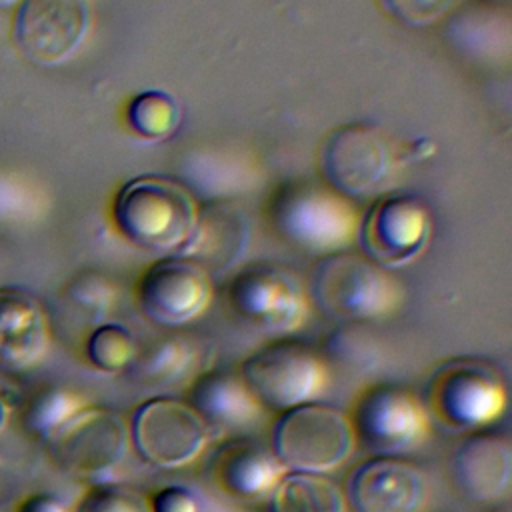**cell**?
I'll list each match as a JSON object with an SVG mask.
<instances>
[{"mask_svg":"<svg viewBox=\"0 0 512 512\" xmlns=\"http://www.w3.org/2000/svg\"><path fill=\"white\" fill-rule=\"evenodd\" d=\"M198 206L192 194L166 176H138L128 180L112 204V222L132 246L170 256L188 242Z\"/></svg>","mask_w":512,"mask_h":512,"instance_id":"1","label":"cell"},{"mask_svg":"<svg viewBox=\"0 0 512 512\" xmlns=\"http://www.w3.org/2000/svg\"><path fill=\"white\" fill-rule=\"evenodd\" d=\"M422 402L430 418L458 432H474L504 414L508 390L496 364L478 356H454L434 366Z\"/></svg>","mask_w":512,"mask_h":512,"instance_id":"2","label":"cell"},{"mask_svg":"<svg viewBox=\"0 0 512 512\" xmlns=\"http://www.w3.org/2000/svg\"><path fill=\"white\" fill-rule=\"evenodd\" d=\"M306 292L324 316L338 322L376 320L400 300V286L386 268L364 254L342 250L316 262Z\"/></svg>","mask_w":512,"mask_h":512,"instance_id":"3","label":"cell"},{"mask_svg":"<svg viewBox=\"0 0 512 512\" xmlns=\"http://www.w3.org/2000/svg\"><path fill=\"white\" fill-rule=\"evenodd\" d=\"M238 374L262 410L280 414L316 400L328 384L330 370L322 352L312 344L278 336L248 354Z\"/></svg>","mask_w":512,"mask_h":512,"instance_id":"4","label":"cell"},{"mask_svg":"<svg viewBox=\"0 0 512 512\" xmlns=\"http://www.w3.org/2000/svg\"><path fill=\"white\" fill-rule=\"evenodd\" d=\"M270 446L286 470L326 474L352 456L356 440L348 412L312 400L278 414Z\"/></svg>","mask_w":512,"mask_h":512,"instance_id":"5","label":"cell"},{"mask_svg":"<svg viewBox=\"0 0 512 512\" xmlns=\"http://www.w3.org/2000/svg\"><path fill=\"white\" fill-rule=\"evenodd\" d=\"M226 304L246 328L278 338L306 322L310 298L300 278L286 266L252 262L230 278Z\"/></svg>","mask_w":512,"mask_h":512,"instance_id":"6","label":"cell"},{"mask_svg":"<svg viewBox=\"0 0 512 512\" xmlns=\"http://www.w3.org/2000/svg\"><path fill=\"white\" fill-rule=\"evenodd\" d=\"M356 448L370 456H402L416 448L430 430L424 402L406 386L374 382L364 386L348 412Z\"/></svg>","mask_w":512,"mask_h":512,"instance_id":"7","label":"cell"},{"mask_svg":"<svg viewBox=\"0 0 512 512\" xmlns=\"http://www.w3.org/2000/svg\"><path fill=\"white\" fill-rule=\"evenodd\" d=\"M130 448L140 460L176 470L192 464L212 440L210 428L186 400L154 396L134 408L128 420Z\"/></svg>","mask_w":512,"mask_h":512,"instance_id":"8","label":"cell"},{"mask_svg":"<svg viewBox=\"0 0 512 512\" xmlns=\"http://www.w3.org/2000/svg\"><path fill=\"white\" fill-rule=\"evenodd\" d=\"M270 220L286 242L320 254L346 248L358 232L348 198L308 184L280 192L270 206Z\"/></svg>","mask_w":512,"mask_h":512,"instance_id":"9","label":"cell"},{"mask_svg":"<svg viewBox=\"0 0 512 512\" xmlns=\"http://www.w3.org/2000/svg\"><path fill=\"white\" fill-rule=\"evenodd\" d=\"M212 292V274L178 254L148 264L134 290L140 314L168 330L200 318L212 302Z\"/></svg>","mask_w":512,"mask_h":512,"instance_id":"10","label":"cell"},{"mask_svg":"<svg viewBox=\"0 0 512 512\" xmlns=\"http://www.w3.org/2000/svg\"><path fill=\"white\" fill-rule=\"evenodd\" d=\"M54 460L68 472L100 478L122 464L130 448L128 422L114 410L82 406L48 436Z\"/></svg>","mask_w":512,"mask_h":512,"instance_id":"11","label":"cell"},{"mask_svg":"<svg viewBox=\"0 0 512 512\" xmlns=\"http://www.w3.org/2000/svg\"><path fill=\"white\" fill-rule=\"evenodd\" d=\"M394 166L384 132L370 124H348L334 130L320 150V170L328 186L344 198L378 194Z\"/></svg>","mask_w":512,"mask_h":512,"instance_id":"12","label":"cell"},{"mask_svg":"<svg viewBox=\"0 0 512 512\" xmlns=\"http://www.w3.org/2000/svg\"><path fill=\"white\" fill-rule=\"evenodd\" d=\"M90 26L86 0H20L12 36L36 66H58L84 42Z\"/></svg>","mask_w":512,"mask_h":512,"instance_id":"13","label":"cell"},{"mask_svg":"<svg viewBox=\"0 0 512 512\" xmlns=\"http://www.w3.org/2000/svg\"><path fill=\"white\" fill-rule=\"evenodd\" d=\"M356 236L368 260L386 270L400 268L426 248L430 214L412 194L382 196L358 222Z\"/></svg>","mask_w":512,"mask_h":512,"instance_id":"14","label":"cell"},{"mask_svg":"<svg viewBox=\"0 0 512 512\" xmlns=\"http://www.w3.org/2000/svg\"><path fill=\"white\" fill-rule=\"evenodd\" d=\"M342 490L352 512H422L428 478L402 456H368L348 472Z\"/></svg>","mask_w":512,"mask_h":512,"instance_id":"15","label":"cell"},{"mask_svg":"<svg viewBox=\"0 0 512 512\" xmlns=\"http://www.w3.org/2000/svg\"><path fill=\"white\" fill-rule=\"evenodd\" d=\"M284 472L272 446L252 436H228L208 458L212 484L238 502L268 500Z\"/></svg>","mask_w":512,"mask_h":512,"instance_id":"16","label":"cell"},{"mask_svg":"<svg viewBox=\"0 0 512 512\" xmlns=\"http://www.w3.org/2000/svg\"><path fill=\"white\" fill-rule=\"evenodd\" d=\"M454 484L462 498L492 506L510 494L512 444L504 434L474 430L454 452Z\"/></svg>","mask_w":512,"mask_h":512,"instance_id":"17","label":"cell"},{"mask_svg":"<svg viewBox=\"0 0 512 512\" xmlns=\"http://www.w3.org/2000/svg\"><path fill=\"white\" fill-rule=\"evenodd\" d=\"M186 402L210 432H230L260 418L262 406L238 374L228 368H206L190 378Z\"/></svg>","mask_w":512,"mask_h":512,"instance_id":"18","label":"cell"},{"mask_svg":"<svg viewBox=\"0 0 512 512\" xmlns=\"http://www.w3.org/2000/svg\"><path fill=\"white\" fill-rule=\"evenodd\" d=\"M250 228L244 214L228 204H206L198 208L196 224L178 256L190 258L206 272L232 270L244 256Z\"/></svg>","mask_w":512,"mask_h":512,"instance_id":"19","label":"cell"},{"mask_svg":"<svg viewBox=\"0 0 512 512\" xmlns=\"http://www.w3.org/2000/svg\"><path fill=\"white\" fill-rule=\"evenodd\" d=\"M48 328L40 304L18 288H0V368L18 372L46 350Z\"/></svg>","mask_w":512,"mask_h":512,"instance_id":"20","label":"cell"},{"mask_svg":"<svg viewBox=\"0 0 512 512\" xmlns=\"http://www.w3.org/2000/svg\"><path fill=\"white\" fill-rule=\"evenodd\" d=\"M200 362V346L184 334H164L140 342L138 354L126 370L130 378L148 390H164L192 376Z\"/></svg>","mask_w":512,"mask_h":512,"instance_id":"21","label":"cell"},{"mask_svg":"<svg viewBox=\"0 0 512 512\" xmlns=\"http://www.w3.org/2000/svg\"><path fill=\"white\" fill-rule=\"evenodd\" d=\"M270 512H348L344 490L326 474L286 470L268 496Z\"/></svg>","mask_w":512,"mask_h":512,"instance_id":"22","label":"cell"},{"mask_svg":"<svg viewBox=\"0 0 512 512\" xmlns=\"http://www.w3.org/2000/svg\"><path fill=\"white\" fill-rule=\"evenodd\" d=\"M322 356L328 370L336 366L348 376L370 374L382 364L384 348L366 322H340L328 334Z\"/></svg>","mask_w":512,"mask_h":512,"instance_id":"23","label":"cell"},{"mask_svg":"<svg viewBox=\"0 0 512 512\" xmlns=\"http://www.w3.org/2000/svg\"><path fill=\"white\" fill-rule=\"evenodd\" d=\"M140 348L138 336L120 322L98 324L86 340L88 362L106 374L126 372Z\"/></svg>","mask_w":512,"mask_h":512,"instance_id":"24","label":"cell"},{"mask_svg":"<svg viewBox=\"0 0 512 512\" xmlns=\"http://www.w3.org/2000/svg\"><path fill=\"white\" fill-rule=\"evenodd\" d=\"M126 122L144 140H160L180 124V104L168 92L146 90L136 94L126 108Z\"/></svg>","mask_w":512,"mask_h":512,"instance_id":"25","label":"cell"},{"mask_svg":"<svg viewBox=\"0 0 512 512\" xmlns=\"http://www.w3.org/2000/svg\"><path fill=\"white\" fill-rule=\"evenodd\" d=\"M74 512H152L150 500L140 490L120 482H98L84 492Z\"/></svg>","mask_w":512,"mask_h":512,"instance_id":"26","label":"cell"},{"mask_svg":"<svg viewBox=\"0 0 512 512\" xmlns=\"http://www.w3.org/2000/svg\"><path fill=\"white\" fill-rule=\"evenodd\" d=\"M382 8L400 24L424 28L444 18L458 0H380Z\"/></svg>","mask_w":512,"mask_h":512,"instance_id":"27","label":"cell"},{"mask_svg":"<svg viewBox=\"0 0 512 512\" xmlns=\"http://www.w3.org/2000/svg\"><path fill=\"white\" fill-rule=\"evenodd\" d=\"M82 406H84L82 398L64 390H52L36 404L34 426L38 432H42L48 438L60 424H64Z\"/></svg>","mask_w":512,"mask_h":512,"instance_id":"28","label":"cell"},{"mask_svg":"<svg viewBox=\"0 0 512 512\" xmlns=\"http://www.w3.org/2000/svg\"><path fill=\"white\" fill-rule=\"evenodd\" d=\"M148 500L152 512H198V500L184 484L160 486L148 496Z\"/></svg>","mask_w":512,"mask_h":512,"instance_id":"29","label":"cell"},{"mask_svg":"<svg viewBox=\"0 0 512 512\" xmlns=\"http://www.w3.org/2000/svg\"><path fill=\"white\" fill-rule=\"evenodd\" d=\"M20 512H68L60 498L52 494H32L20 506Z\"/></svg>","mask_w":512,"mask_h":512,"instance_id":"30","label":"cell"},{"mask_svg":"<svg viewBox=\"0 0 512 512\" xmlns=\"http://www.w3.org/2000/svg\"><path fill=\"white\" fill-rule=\"evenodd\" d=\"M4 420H6V404H4V396L0 394V428H2Z\"/></svg>","mask_w":512,"mask_h":512,"instance_id":"31","label":"cell"},{"mask_svg":"<svg viewBox=\"0 0 512 512\" xmlns=\"http://www.w3.org/2000/svg\"><path fill=\"white\" fill-rule=\"evenodd\" d=\"M488 512H510V510H508V506H506V504H502V502H498V504H492V506H490V510H488Z\"/></svg>","mask_w":512,"mask_h":512,"instance_id":"32","label":"cell"},{"mask_svg":"<svg viewBox=\"0 0 512 512\" xmlns=\"http://www.w3.org/2000/svg\"><path fill=\"white\" fill-rule=\"evenodd\" d=\"M16 0H0V6H8V4H14Z\"/></svg>","mask_w":512,"mask_h":512,"instance_id":"33","label":"cell"}]
</instances>
